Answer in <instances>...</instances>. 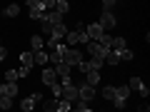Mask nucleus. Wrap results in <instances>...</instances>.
Listing matches in <instances>:
<instances>
[{"label":"nucleus","mask_w":150,"mask_h":112,"mask_svg":"<svg viewBox=\"0 0 150 112\" xmlns=\"http://www.w3.org/2000/svg\"><path fill=\"white\" fill-rule=\"evenodd\" d=\"M65 40H68V45H83V43H88L90 37H88V32H85V22H78L75 30L65 32Z\"/></svg>","instance_id":"1"},{"label":"nucleus","mask_w":150,"mask_h":112,"mask_svg":"<svg viewBox=\"0 0 150 112\" xmlns=\"http://www.w3.org/2000/svg\"><path fill=\"white\" fill-rule=\"evenodd\" d=\"M60 97H65V100H70V102L78 100V85H75L70 77H63V82H60Z\"/></svg>","instance_id":"2"},{"label":"nucleus","mask_w":150,"mask_h":112,"mask_svg":"<svg viewBox=\"0 0 150 112\" xmlns=\"http://www.w3.org/2000/svg\"><path fill=\"white\" fill-rule=\"evenodd\" d=\"M85 48H88V52H90L93 57H100V60H105V55L110 52V48L100 45L98 40H88V43H85Z\"/></svg>","instance_id":"3"},{"label":"nucleus","mask_w":150,"mask_h":112,"mask_svg":"<svg viewBox=\"0 0 150 112\" xmlns=\"http://www.w3.org/2000/svg\"><path fill=\"white\" fill-rule=\"evenodd\" d=\"M83 60V52L80 50H75V48H65L63 52V62H68L70 67H78V62Z\"/></svg>","instance_id":"4"},{"label":"nucleus","mask_w":150,"mask_h":112,"mask_svg":"<svg viewBox=\"0 0 150 112\" xmlns=\"http://www.w3.org/2000/svg\"><path fill=\"white\" fill-rule=\"evenodd\" d=\"M78 100H83V102H93L95 100V85H80L78 87Z\"/></svg>","instance_id":"5"},{"label":"nucleus","mask_w":150,"mask_h":112,"mask_svg":"<svg viewBox=\"0 0 150 112\" xmlns=\"http://www.w3.org/2000/svg\"><path fill=\"white\" fill-rule=\"evenodd\" d=\"M115 25H118L115 13H112V10H103V15H100V27H103V30H110V27H115Z\"/></svg>","instance_id":"6"},{"label":"nucleus","mask_w":150,"mask_h":112,"mask_svg":"<svg viewBox=\"0 0 150 112\" xmlns=\"http://www.w3.org/2000/svg\"><path fill=\"white\" fill-rule=\"evenodd\" d=\"M128 87H130V90H135L140 97H148V92H150V90H148V85H145V82L140 80V77H130Z\"/></svg>","instance_id":"7"},{"label":"nucleus","mask_w":150,"mask_h":112,"mask_svg":"<svg viewBox=\"0 0 150 112\" xmlns=\"http://www.w3.org/2000/svg\"><path fill=\"white\" fill-rule=\"evenodd\" d=\"M35 102H43V95H40V92H33L30 97H25V100L20 102V107H23V112H28V110H33V107H35Z\"/></svg>","instance_id":"8"},{"label":"nucleus","mask_w":150,"mask_h":112,"mask_svg":"<svg viewBox=\"0 0 150 112\" xmlns=\"http://www.w3.org/2000/svg\"><path fill=\"white\" fill-rule=\"evenodd\" d=\"M85 32H88L90 40H100V35H103L105 30L100 27V22H93V25H85Z\"/></svg>","instance_id":"9"},{"label":"nucleus","mask_w":150,"mask_h":112,"mask_svg":"<svg viewBox=\"0 0 150 112\" xmlns=\"http://www.w3.org/2000/svg\"><path fill=\"white\" fill-rule=\"evenodd\" d=\"M53 70H55V75H58V77H70V72H73V67H70L68 62H63V60H60Z\"/></svg>","instance_id":"10"},{"label":"nucleus","mask_w":150,"mask_h":112,"mask_svg":"<svg viewBox=\"0 0 150 112\" xmlns=\"http://www.w3.org/2000/svg\"><path fill=\"white\" fill-rule=\"evenodd\" d=\"M40 80H43L45 82V85H55V82H58V75H55V70H50V67H45L43 70V77H40Z\"/></svg>","instance_id":"11"},{"label":"nucleus","mask_w":150,"mask_h":112,"mask_svg":"<svg viewBox=\"0 0 150 112\" xmlns=\"http://www.w3.org/2000/svg\"><path fill=\"white\" fill-rule=\"evenodd\" d=\"M65 32H68V30H65V25H63V22H58V25H53V30H50L48 37H53V40H63Z\"/></svg>","instance_id":"12"},{"label":"nucleus","mask_w":150,"mask_h":112,"mask_svg":"<svg viewBox=\"0 0 150 112\" xmlns=\"http://www.w3.org/2000/svg\"><path fill=\"white\" fill-rule=\"evenodd\" d=\"M3 15L5 18H18L20 15V5H18V3H8L5 10H3Z\"/></svg>","instance_id":"13"},{"label":"nucleus","mask_w":150,"mask_h":112,"mask_svg":"<svg viewBox=\"0 0 150 112\" xmlns=\"http://www.w3.org/2000/svg\"><path fill=\"white\" fill-rule=\"evenodd\" d=\"M85 82L88 85H100V70H88L85 72Z\"/></svg>","instance_id":"14"},{"label":"nucleus","mask_w":150,"mask_h":112,"mask_svg":"<svg viewBox=\"0 0 150 112\" xmlns=\"http://www.w3.org/2000/svg\"><path fill=\"white\" fill-rule=\"evenodd\" d=\"M115 52H118V57H120V62H130V60L135 57V52L130 48H120V50H115Z\"/></svg>","instance_id":"15"},{"label":"nucleus","mask_w":150,"mask_h":112,"mask_svg":"<svg viewBox=\"0 0 150 112\" xmlns=\"http://www.w3.org/2000/svg\"><path fill=\"white\" fill-rule=\"evenodd\" d=\"M28 15H30V20H43L45 18V10H40V8H28Z\"/></svg>","instance_id":"16"},{"label":"nucleus","mask_w":150,"mask_h":112,"mask_svg":"<svg viewBox=\"0 0 150 112\" xmlns=\"http://www.w3.org/2000/svg\"><path fill=\"white\" fill-rule=\"evenodd\" d=\"M43 45H45V40L40 35H33L30 37V50H33V52H35V50H43Z\"/></svg>","instance_id":"17"},{"label":"nucleus","mask_w":150,"mask_h":112,"mask_svg":"<svg viewBox=\"0 0 150 112\" xmlns=\"http://www.w3.org/2000/svg\"><path fill=\"white\" fill-rule=\"evenodd\" d=\"M33 57H35V65H48V52L45 50H35Z\"/></svg>","instance_id":"18"},{"label":"nucleus","mask_w":150,"mask_h":112,"mask_svg":"<svg viewBox=\"0 0 150 112\" xmlns=\"http://www.w3.org/2000/svg\"><path fill=\"white\" fill-rule=\"evenodd\" d=\"M130 92H133V90H130L128 85H118V87H115V97H123V100H128Z\"/></svg>","instance_id":"19"},{"label":"nucleus","mask_w":150,"mask_h":112,"mask_svg":"<svg viewBox=\"0 0 150 112\" xmlns=\"http://www.w3.org/2000/svg\"><path fill=\"white\" fill-rule=\"evenodd\" d=\"M20 65H28V67H33V65H35V57H33V52H20Z\"/></svg>","instance_id":"20"},{"label":"nucleus","mask_w":150,"mask_h":112,"mask_svg":"<svg viewBox=\"0 0 150 112\" xmlns=\"http://www.w3.org/2000/svg\"><path fill=\"white\" fill-rule=\"evenodd\" d=\"M55 10H58L60 15H65V13L70 10V3L68 0H55Z\"/></svg>","instance_id":"21"},{"label":"nucleus","mask_w":150,"mask_h":112,"mask_svg":"<svg viewBox=\"0 0 150 112\" xmlns=\"http://www.w3.org/2000/svg\"><path fill=\"white\" fill-rule=\"evenodd\" d=\"M115 97V85H105L103 87V100H112Z\"/></svg>","instance_id":"22"},{"label":"nucleus","mask_w":150,"mask_h":112,"mask_svg":"<svg viewBox=\"0 0 150 112\" xmlns=\"http://www.w3.org/2000/svg\"><path fill=\"white\" fill-rule=\"evenodd\" d=\"M105 62H108V65H120V57H118V52H115V50H110V52L105 55Z\"/></svg>","instance_id":"23"},{"label":"nucleus","mask_w":150,"mask_h":112,"mask_svg":"<svg viewBox=\"0 0 150 112\" xmlns=\"http://www.w3.org/2000/svg\"><path fill=\"white\" fill-rule=\"evenodd\" d=\"M3 95L15 97V95H18V85H15V82H5V92H3Z\"/></svg>","instance_id":"24"},{"label":"nucleus","mask_w":150,"mask_h":112,"mask_svg":"<svg viewBox=\"0 0 150 112\" xmlns=\"http://www.w3.org/2000/svg\"><path fill=\"white\" fill-rule=\"evenodd\" d=\"M125 37H112V43H110V50H120V48H125Z\"/></svg>","instance_id":"25"},{"label":"nucleus","mask_w":150,"mask_h":112,"mask_svg":"<svg viewBox=\"0 0 150 112\" xmlns=\"http://www.w3.org/2000/svg\"><path fill=\"white\" fill-rule=\"evenodd\" d=\"M70 107H73V102H70V100H65V97H63V100H58V112H68Z\"/></svg>","instance_id":"26"},{"label":"nucleus","mask_w":150,"mask_h":112,"mask_svg":"<svg viewBox=\"0 0 150 112\" xmlns=\"http://www.w3.org/2000/svg\"><path fill=\"white\" fill-rule=\"evenodd\" d=\"M0 107H3V110H10V107H13V97L0 95Z\"/></svg>","instance_id":"27"},{"label":"nucleus","mask_w":150,"mask_h":112,"mask_svg":"<svg viewBox=\"0 0 150 112\" xmlns=\"http://www.w3.org/2000/svg\"><path fill=\"white\" fill-rule=\"evenodd\" d=\"M45 110H48V112H55V110H58V100H55V97H50V100H45Z\"/></svg>","instance_id":"28"},{"label":"nucleus","mask_w":150,"mask_h":112,"mask_svg":"<svg viewBox=\"0 0 150 112\" xmlns=\"http://www.w3.org/2000/svg\"><path fill=\"white\" fill-rule=\"evenodd\" d=\"M5 82H18V70H5Z\"/></svg>","instance_id":"29"},{"label":"nucleus","mask_w":150,"mask_h":112,"mask_svg":"<svg viewBox=\"0 0 150 112\" xmlns=\"http://www.w3.org/2000/svg\"><path fill=\"white\" fill-rule=\"evenodd\" d=\"M73 105H75V110H80V112H88V110H90V107H88V102H83V100H75Z\"/></svg>","instance_id":"30"},{"label":"nucleus","mask_w":150,"mask_h":112,"mask_svg":"<svg viewBox=\"0 0 150 112\" xmlns=\"http://www.w3.org/2000/svg\"><path fill=\"white\" fill-rule=\"evenodd\" d=\"M118 0H103V10H115Z\"/></svg>","instance_id":"31"},{"label":"nucleus","mask_w":150,"mask_h":112,"mask_svg":"<svg viewBox=\"0 0 150 112\" xmlns=\"http://www.w3.org/2000/svg\"><path fill=\"white\" fill-rule=\"evenodd\" d=\"M30 70H33V67H28V65L18 67V77H28V75H30Z\"/></svg>","instance_id":"32"},{"label":"nucleus","mask_w":150,"mask_h":112,"mask_svg":"<svg viewBox=\"0 0 150 112\" xmlns=\"http://www.w3.org/2000/svg\"><path fill=\"white\" fill-rule=\"evenodd\" d=\"M50 90H53L55 97H60V85H58V82H55V85H50Z\"/></svg>","instance_id":"33"},{"label":"nucleus","mask_w":150,"mask_h":112,"mask_svg":"<svg viewBox=\"0 0 150 112\" xmlns=\"http://www.w3.org/2000/svg\"><path fill=\"white\" fill-rule=\"evenodd\" d=\"M5 57H8V50L3 48V45H0V60H5Z\"/></svg>","instance_id":"34"},{"label":"nucleus","mask_w":150,"mask_h":112,"mask_svg":"<svg viewBox=\"0 0 150 112\" xmlns=\"http://www.w3.org/2000/svg\"><path fill=\"white\" fill-rule=\"evenodd\" d=\"M3 92H5V85H0V95H3Z\"/></svg>","instance_id":"35"}]
</instances>
